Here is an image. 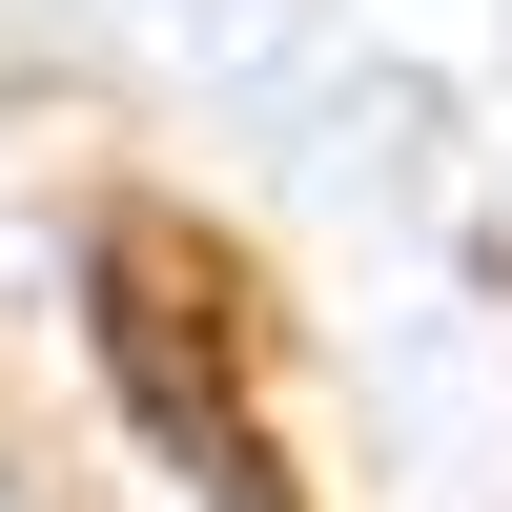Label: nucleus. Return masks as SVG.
Segmentation results:
<instances>
[{"label": "nucleus", "mask_w": 512, "mask_h": 512, "mask_svg": "<svg viewBox=\"0 0 512 512\" xmlns=\"http://www.w3.org/2000/svg\"><path fill=\"white\" fill-rule=\"evenodd\" d=\"M82 308H103V369L123 410H144V451H185L226 512H287V451H267V328H246V267L205 226H164V205H123L103 267H82Z\"/></svg>", "instance_id": "obj_1"}]
</instances>
